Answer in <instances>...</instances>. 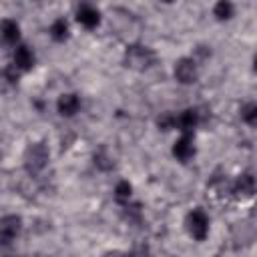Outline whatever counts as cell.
<instances>
[{
	"instance_id": "cell-18",
	"label": "cell",
	"mask_w": 257,
	"mask_h": 257,
	"mask_svg": "<svg viewBox=\"0 0 257 257\" xmlns=\"http://www.w3.org/2000/svg\"><path fill=\"white\" fill-rule=\"evenodd\" d=\"M157 126L159 131H175V112L173 110H165L157 116Z\"/></svg>"
},
{
	"instance_id": "cell-9",
	"label": "cell",
	"mask_w": 257,
	"mask_h": 257,
	"mask_svg": "<svg viewBox=\"0 0 257 257\" xmlns=\"http://www.w3.org/2000/svg\"><path fill=\"white\" fill-rule=\"evenodd\" d=\"M171 155L175 161L179 163H189L195 159L197 155V147H195V135H179L171 147Z\"/></svg>"
},
{
	"instance_id": "cell-10",
	"label": "cell",
	"mask_w": 257,
	"mask_h": 257,
	"mask_svg": "<svg viewBox=\"0 0 257 257\" xmlns=\"http://www.w3.org/2000/svg\"><path fill=\"white\" fill-rule=\"evenodd\" d=\"M22 217L16 213H6L0 217V243H14L22 233Z\"/></svg>"
},
{
	"instance_id": "cell-19",
	"label": "cell",
	"mask_w": 257,
	"mask_h": 257,
	"mask_svg": "<svg viewBox=\"0 0 257 257\" xmlns=\"http://www.w3.org/2000/svg\"><path fill=\"white\" fill-rule=\"evenodd\" d=\"M94 165H96V167H100L102 171H108V169H112V167H114V163L110 161V157H106V155H104V151L94 153Z\"/></svg>"
},
{
	"instance_id": "cell-14",
	"label": "cell",
	"mask_w": 257,
	"mask_h": 257,
	"mask_svg": "<svg viewBox=\"0 0 257 257\" xmlns=\"http://www.w3.org/2000/svg\"><path fill=\"white\" fill-rule=\"evenodd\" d=\"M20 72L8 62L6 66L0 68V92H10L18 86V80H20Z\"/></svg>"
},
{
	"instance_id": "cell-5",
	"label": "cell",
	"mask_w": 257,
	"mask_h": 257,
	"mask_svg": "<svg viewBox=\"0 0 257 257\" xmlns=\"http://www.w3.org/2000/svg\"><path fill=\"white\" fill-rule=\"evenodd\" d=\"M22 42V28L20 22L14 18H0V46L14 50Z\"/></svg>"
},
{
	"instance_id": "cell-3",
	"label": "cell",
	"mask_w": 257,
	"mask_h": 257,
	"mask_svg": "<svg viewBox=\"0 0 257 257\" xmlns=\"http://www.w3.org/2000/svg\"><path fill=\"white\" fill-rule=\"evenodd\" d=\"M24 171L30 175V177H36L38 173H42L46 167H48V161H50V149L44 141H34L26 147L24 151Z\"/></svg>"
},
{
	"instance_id": "cell-6",
	"label": "cell",
	"mask_w": 257,
	"mask_h": 257,
	"mask_svg": "<svg viewBox=\"0 0 257 257\" xmlns=\"http://www.w3.org/2000/svg\"><path fill=\"white\" fill-rule=\"evenodd\" d=\"M74 20L84 28V30H94L100 26L102 22V12L96 4H90V2H82L76 6L74 10Z\"/></svg>"
},
{
	"instance_id": "cell-12",
	"label": "cell",
	"mask_w": 257,
	"mask_h": 257,
	"mask_svg": "<svg viewBox=\"0 0 257 257\" xmlns=\"http://www.w3.org/2000/svg\"><path fill=\"white\" fill-rule=\"evenodd\" d=\"M231 193L237 197V199H251L255 195V177L251 171H245L241 173L233 185H231Z\"/></svg>"
},
{
	"instance_id": "cell-13",
	"label": "cell",
	"mask_w": 257,
	"mask_h": 257,
	"mask_svg": "<svg viewBox=\"0 0 257 257\" xmlns=\"http://www.w3.org/2000/svg\"><path fill=\"white\" fill-rule=\"evenodd\" d=\"M48 36H50V40L56 42V44L66 42V40L70 38V22H68L64 16H56V18L50 22V26H48Z\"/></svg>"
},
{
	"instance_id": "cell-16",
	"label": "cell",
	"mask_w": 257,
	"mask_h": 257,
	"mask_svg": "<svg viewBox=\"0 0 257 257\" xmlns=\"http://www.w3.org/2000/svg\"><path fill=\"white\" fill-rule=\"evenodd\" d=\"M112 197L118 205H128L131 199H133V185L126 179L116 181V185L112 187Z\"/></svg>"
},
{
	"instance_id": "cell-15",
	"label": "cell",
	"mask_w": 257,
	"mask_h": 257,
	"mask_svg": "<svg viewBox=\"0 0 257 257\" xmlns=\"http://www.w3.org/2000/svg\"><path fill=\"white\" fill-rule=\"evenodd\" d=\"M211 14L217 22H229L235 16V4L229 2V0H219V2L213 4Z\"/></svg>"
},
{
	"instance_id": "cell-1",
	"label": "cell",
	"mask_w": 257,
	"mask_h": 257,
	"mask_svg": "<svg viewBox=\"0 0 257 257\" xmlns=\"http://www.w3.org/2000/svg\"><path fill=\"white\" fill-rule=\"evenodd\" d=\"M155 62H157V54H155V50H153L151 46L141 44V42H128V44H126L124 54H122V64H124L128 70L145 72V70H149Z\"/></svg>"
},
{
	"instance_id": "cell-4",
	"label": "cell",
	"mask_w": 257,
	"mask_h": 257,
	"mask_svg": "<svg viewBox=\"0 0 257 257\" xmlns=\"http://www.w3.org/2000/svg\"><path fill=\"white\" fill-rule=\"evenodd\" d=\"M199 64L193 60V56H181L179 60H175L173 66V76L179 84L183 86H191L199 80Z\"/></svg>"
},
{
	"instance_id": "cell-11",
	"label": "cell",
	"mask_w": 257,
	"mask_h": 257,
	"mask_svg": "<svg viewBox=\"0 0 257 257\" xmlns=\"http://www.w3.org/2000/svg\"><path fill=\"white\" fill-rule=\"evenodd\" d=\"M82 108V100L76 92H60L56 98V112L62 118H72L80 112Z\"/></svg>"
},
{
	"instance_id": "cell-7",
	"label": "cell",
	"mask_w": 257,
	"mask_h": 257,
	"mask_svg": "<svg viewBox=\"0 0 257 257\" xmlns=\"http://www.w3.org/2000/svg\"><path fill=\"white\" fill-rule=\"evenodd\" d=\"M199 124H201L199 108L189 106V108L175 112V131H179V135H195Z\"/></svg>"
},
{
	"instance_id": "cell-20",
	"label": "cell",
	"mask_w": 257,
	"mask_h": 257,
	"mask_svg": "<svg viewBox=\"0 0 257 257\" xmlns=\"http://www.w3.org/2000/svg\"><path fill=\"white\" fill-rule=\"evenodd\" d=\"M102 257H131L126 251H120V249H112V251H106Z\"/></svg>"
},
{
	"instance_id": "cell-2",
	"label": "cell",
	"mask_w": 257,
	"mask_h": 257,
	"mask_svg": "<svg viewBox=\"0 0 257 257\" xmlns=\"http://www.w3.org/2000/svg\"><path fill=\"white\" fill-rule=\"evenodd\" d=\"M183 225H185L187 235H189L193 241H197V243L207 241V237H209V233H211V217H209V213H207L203 207L191 209V211L185 215Z\"/></svg>"
},
{
	"instance_id": "cell-8",
	"label": "cell",
	"mask_w": 257,
	"mask_h": 257,
	"mask_svg": "<svg viewBox=\"0 0 257 257\" xmlns=\"http://www.w3.org/2000/svg\"><path fill=\"white\" fill-rule=\"evenodd\" d=\"M10 64L20 72V74H26L30 72L34 66H36V54L34 50L26 44V42H20L14 50H12V60Z\"/></svg>"
},
{
	"instance_id": "cell-17",
	"label": "cell",
	"mask_w": 257,
	"mask_h": 257,
	"mask_svg": "<svg viewBox=\"0 0 257 257\" xmlns=\"http://www.w3.org/2000/svg\"><path fill=\"white\" fill-rule=\"evenodd\" d=\"M239 118H241V122L243 124H247V126H255L257 124V104L253 102V100H247L245 104H241V108H239Z\"/></svg>"
}]
</instances>
